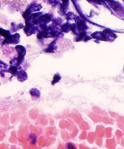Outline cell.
<instances>
[{"label": "cell", "mask_w": 124, "mask_h": 149, "mask_svg": "<svg viewBox=\"0 0 124 149\" xmlns=\"http://www.w3.org/2000/svg\"><path fill=\"white\" fill-rule=\"evenodd\" d=\"M62 1L64 4H67L68 3V0H62Z\"/></svg>", "instance_id": "6da1fadb"}]
</instances>
